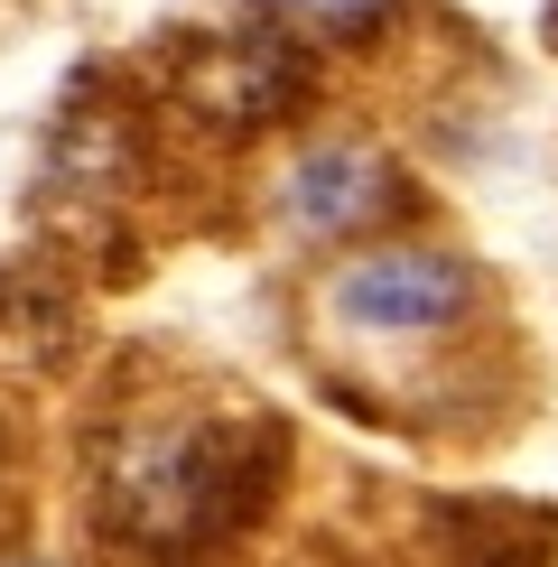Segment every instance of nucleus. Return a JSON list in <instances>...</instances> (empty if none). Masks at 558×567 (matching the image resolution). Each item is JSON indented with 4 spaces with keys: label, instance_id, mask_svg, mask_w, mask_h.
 Here are the masks:
<instances>
[{
    "label": "nucleus",
    "instance_id": "1",
    "mask_svg": "<svg viewBox=\"0 0 558 567\" xmlns=\"http://www.w3.org/2000/svg\"><path fill=\"white\" fill-rule=\"evenodd\" d=\"M289 484V429L279 419H140L103 456L112 522L149 549H205L270 512Z\"/></svg>",
    "mask_w": 558,
    "mask_h": 567
},
{
    "label": "nucleus",
    "instance_id": "2",
    "mask_svg": "<svg viewBox=\"0 0 558 567\" xmlns=\"http://www.w3.org/2000/svg\"><path fill=\"white\" fill-rule=\"evenodd\" d=\"M326 307L354 336H447L456 317H475V270L456 251H372L326 289Z\"/></svg>",
    "mask_w": 558,
    "mask_h": 567
},
{
    "label": "nucleus",
    "instance_id": "3",
    "mask_svg": "<svg viewBox=\"0 0 558 567\" xmlns=\"http://www.w3.org/2000/svg\"><path fill=\"white\" fill-rule=\"evenodd\" d=\"M401 205V186L372 150H317L289 168V215L308 233H354V224H382Z\"/></svg>",
    "mask_w": 558,
    "mask_h": 567
},
{
    "label": "nucleus",
    "instance_id": "4",
    "mask_svg": "<svg viewBox=\"0 0 558 567\" xmlns=\"http://www.w3.org/2000/svg\"><path fill=\"white\" fill-rule=\"evenodd\" d=\"M447 567H549L558 522L540 503H447Z\"/></svg>",
    "mask_w": 558,
    "mask_h": 567
},
{
    "label": "nucleus",
    "instance_id": "5",
    "mask_svg": "<svg viewBox=\"0 0 558 567\" xmlns=\"http://www.w3.org/2000/svg\"><path fill=\"white\" fill-rule=\"evenodd\" d=\"M298 10H308L317 29H344V38H372V29H382L391 10H401V0H298Z\"/></svg>",
    "mask_w": 558,
    "mask_h": 567
}]
</instances>
